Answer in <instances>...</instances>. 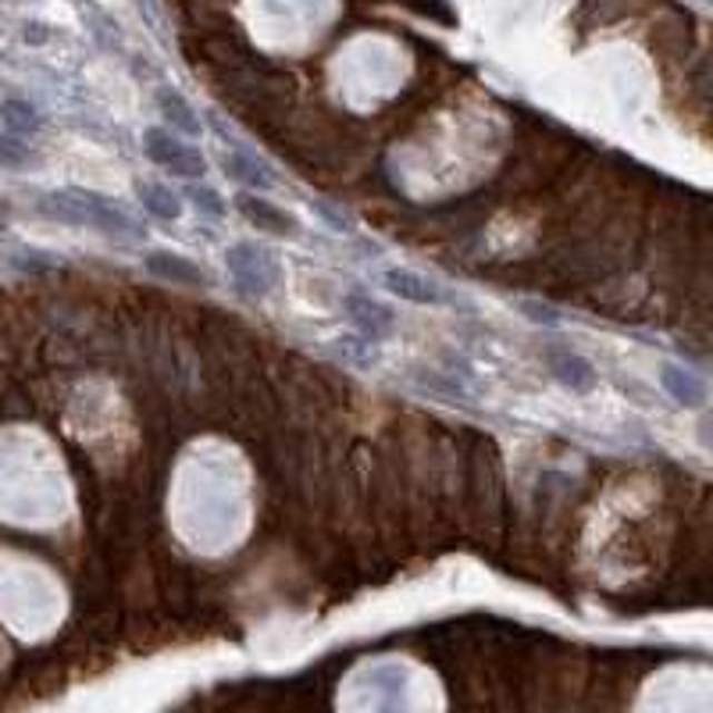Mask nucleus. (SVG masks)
<instances>
[{
  "label": "nucleus",
  "mask_w": 713,
  "mask_h": 713,
  "mask_svg": "<svg viewBox=\"0 0 713 713\" xmlns=\"http://www.w3.org/2000/svg\"><path fill=\"white\" fill-rule=\"evenodd\" d=\"M147 158L154 165H161L171 176H182V179H200L207 165L197 150H189L186 143H179L176 136H168L161 129H150L147 132Z\"/></svg>",
  "instance_id": "f257e3e1"
},
{
  "label": "nucleus",
  "mask_w": 713,
  "mask_h": 713,
  "mask_svg": "<svg viewBox=\"0 0 713 713\" xmlns=\"http://www.w3.org/2000/svg\"><path fill=\"white\" fill-rule=\"evenodd\" d=\"M236 204H239V211L257 225V229H268V232H297V221H293L286 211H278V207L268 204V200L242 194Z\"/></svg>",
  "instance_id": "f03ea898"
},
{
  "label": "nucleus",
  "mask_w": 713,
  "mask_h": 713,
  "mask_svg": "<svg viewBox=\"0 0 713 713\" xmlns=\"http://www.w3.org/2000/svg\"><path fill=\"white\" fill-rule=\"evenodd\" d=\"M386 286L396 293V297H404V300H414V304H439L443 300V293L428 283V278L422 275H414V271H386Z\"/></svg>",
  "instance_id": "7ed1b4c3"
},
{
  "label": "nucleus",
  "mask_w": 713,
  "mask_h": 713,
  "mask_svg": "<svg viewBox=\"0 0 713 713\" xmlns=\"http://www.w3.org/2000/svg\"><path fill=\"white\" fill-rule=\"evenodd\" d=\"M147 265H150L154 275H165V278H171V283H189V286H204L207 283V275L194 265V260L176 257V254H150Z\"/></svg>",
  "instance_id": "20e7f679"
},
{
  "label": "nucleus",
  "mask_w": 713,
  "mask_h": 713,
  "mask_svg": "<svg viewBox=\"0 0 713 713\" xmlns=\"http://www.w3.org/2000/svg\"><path fill=\"white\" fill-rule=\"evenodd\" d=\"M136 194L143 200V207H150L158 218H179L182 207H179V197L171 194L165 186H154V182H136Z\"/></svg>",
  "instance_id": "39448f33"
},
{
  "label": "nucleus",
  "mask_w": 713,
  "mask_h": 713,
  "mask_svg": "<svg viewBox=\"0 0 713 713\" xmlns=\"http://www.w3.org/2000/svg\"><path fill=\"white\" fill-rule=\"evenodd\" d=\"M158 103H161V111H165V118L171 121L176 129H182V132H200V121H197V115H194V108L179 97V93H171V90H165L161 97H158Z\"/></svg>",
  "instance_id": "423d86ee"
},
{
  "label": "nucleus",
  "mask_w": 713,
  "mask_h": 713,
  "mask_svg": "<svg viewBox=\"0 0 713 713\" xmlns=\"http://www.w3.org/2000/svg\"><path fill=\"white\" fill-rule=\"evenodd\" d=\"M664 386H667L677 399H682V404H695V399L703 396V389L695 386V382H692L689 375L677 372V368H664Z\"/></svg>",
  "instance_id": "0eeeda50"
},
{
  "label": "nucleus",
  "mask_w": 713,
  "mask_h": 713,
  "mask_svg": "<svg viewBox=\"0 0 713 713\" xmlns=\"http://www.w3.org/2000/svg\"><path fill=\"white\" fill-rule=\"evenodd\" d=\"M26 161H29L26 143H19V139H11V136H0V165H4V168H22Z\"/></svg>",
  "instance_id": "6e6552de"
},
{
  "label": "nucleus",
  "mask_w": 713,
  "mask_h": 713,
  "mask_svg": "<svg viewBox=\"0 0 713 713\" xmlns=\"http://www.w3.org/2000/svg\"><path fill=\"white\" fill-rule=\"evenodd\" d=\"M0 115H4L14 129H37V115H32V108H29V103L8 100L4 108H0Z\"/></svg>",
  "instance_id": "1a4fd4ad"
},
{
  "label": "nucleus",
  "mask_w": 713,
  "mask_h": 713,
  "mask_svg": "<svg viewBox=\"0 0 713 713\" xmlns=\"http://www.w3.org/2000/svg\"><path fill=\"white\" fill-rule=\"evenodd\" d=\"M4 221H8V218H4V211H0V229H4Z\"/></svg>",
  "instance_id": "9d476101"
}]
</instances>
